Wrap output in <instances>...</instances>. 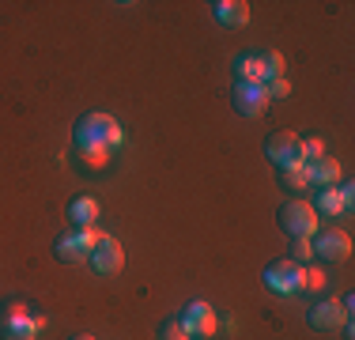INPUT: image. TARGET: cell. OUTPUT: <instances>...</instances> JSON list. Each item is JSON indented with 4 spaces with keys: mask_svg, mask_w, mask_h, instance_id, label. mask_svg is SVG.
I'll list each match as a JSON object with an SVG mask.
<instances>
[{
    "mask_svg": "<svg viewBox=\"0 0 355 340\" xmlns=\"http://www.w3.org/2000/svg\"><path fill=\"white\" fill-rule=\"evenodd\" d=\"M321 155H325V140H321V136H306V140H302V163H314Z\"/></svg>",
    "mask_w": 355,
    "mask_h": 340,
    "instance_id": "23",
    "label": "cell"
},
{
    "mask_svg": "<svg viewBox=\"0 0 355 340\" xmlns=\"http://www.w3.org/2000/svg\"><path fill=\"white\" fill-rule=\"evenodd\" d=\"M178 321L189 329L193 340L197 337H216V329H219V318H216V310L208 303H189L182 314H178Z\"/></svg>",
    "mask_w": 355,
    "mask_h": 340,
    "instance_id": "7",
    "label": "cell"
},
{
    "mask_svg": "<svg viewBox=\"0 0 355 340\" xmlns=\"http://www.w3.org/2000/svg\"><path fill=\"white\" fill-rule=\"evenodd\" d=\"M329 280H325V269L321 265H302V291H321Z\"/></svg>",
    "mask_w": 355,
    "mask_h": 340,
    "instance_id": "20",
    "label": "cell"
},
{
    "mask_svg": "<svg viewBox=\"0 0 355 340\" xmlns=\"http://www.w3.org/2000/svg\"><path fill=\"white\" fill-rule=\"evenodd\" d=\"M348 318H352V314L344 310V306L336 303V299H325V303H318L314 310L306 314L310 329H318V333H333V329H340Z\"/></svg>",
    "mask_w": 355,
    "mask_h": 340,
    "instance_id": "11",
    "label": "cell"
},
{
    "mask_svg": "<svg viewBox=\"0 0 355 340\" xmlns=\"http://www.w3.org/2000/svg\"><path fill=\"white\" fill-rule=\"evenodd\" d=\"M42 329H46V318L31 314L23 303H12L0 314V333H4V340H38Z\"/></svg>",
    "mask_w": 355,
    "mask_h": 340,
    "instance_id": "2",
    "label": "cell"
},
{
    "mask_svg": "<svg viewBox=\"0 0 355 340\" xmlns=\"http://www.w3.org/2000/svg\"><path fill=\"white\" fill-rule=\"evenodd\" d=\"M265 284L272 287L276 295H299L302 291V265L291 257L272 261V265L265 269Z\"/></svg>",
    "mask_w": 355,
    "mask_h": 340,
    "instance_id": "6",
    "label": "cell"
},
{
    "mask_svg": "<svg viewBox=\"0 0 355 340\" xmlns=\"http://www.w3.org/2000/svg\"><path fill=\"white\" fill-rule=\"evenodd\" d=\"M352 253V235L348 231H321L314 235V257L321 261H348Z\"/></svg>",
    "mask_w": 355,
    "mask_h": 340,
    "instance_id": "9",
    "label": "cell"
},
{
    "mask_svg": "<svg viewBox=\"0 0 355 340\" xmlns=\"http://www.w3.org/2000/svg\"><path fill=\"white\" fill-rule=\"evenodd\" d=\"M80 148V159L87 170H106L110 167V148H103V144H76Z\"/></svg>",
    "mask_w": 355,
    "mask_h": 340,
    "instance_id": "17",
    "label": "cell"
},
{
    "mask_svg": "<svg viewBox=\"0 0 355 340\" xmlns=\"http://www.w3.org/2000/svg\"><path fill=\"white\" fill-rule=\"evenodd\" d=\"M91 269L98 272V276H114V272H121L125 269V250H121V242H114V238H103V242L91 250Z\"/></svg>",
    "mask_w": 355,
    "mask_h": 340,
    "instance_id": "8",
    "label": "cell"
},
{
    "mask_svg": "<svg viewBox=\"0 0 355 340\" xmlns=\"http://www.w3.org/2000/svg\"><path fill=\"white\" fill-rule=\"evenodd\" d=\"M234 110L242 117H261L268 110V91L265 83H239L234 87Z\"/></svg>",
    "mask_w": 355,
    "mask_h": 340,
    "instance_id": "10",
    "label": "cell"
},
{
    "mask_svg": "<svg viewBox=\"0 0 355 340\" xmlns=\"http://www.w3.org/2000/svg\"><path fill=\"white\" fill-rule=\"evenodd\" d=\"M121 140H125V133L110 114H83L76 121V144H103V148L114 151Z\"/></svg>",
    "mask_w": 355,
    "mask_h": 340,
    "instance_id": "1",
    "label": "cell"
},
{
    "mask_svg": "<svg viewBox=\"0 0 355 340\" xmlns=\"http://www.w3.org/2000/svg\"><path fill=\"white\" fill-rule=\"evenodd\" d=\"M212 12H216V19L223 23V27H246L250 23V4L246 0H216Z\"/></svg>",
    "mask_w": 355,
    "mask_h": 340,
    "instance_id": "14",
    "label": "cell"
},
{
    "mask_svg": "<svg viewBox=\"0 0 355 340\" xmlns=\"http://www.w3.org/2000/svg\"><path fill=\"white\" fill-rule=\"evenodd\" d=\"M265 91H268V102H272V99H287V95H291V83L280 76V80H268Z\"/></svg>",
    "mask_w": 355,
    "mask_h": 340,
    "instance_id": "24",
    "label": "cell"
},
{
    "mask_svg": "<svg viewBox=\"0 0 355 340\" xmlns=\"http://www.w3.org/2000/svg\"><path fill=\"white\" fill-rule=\"evenodd\" d=\"M302 167H306L310 185H318V189H336L340 178H344L340 159H333V155H321V159H314V163H302Z\"/></svg>",
    "mask_w": 355,
    "mask_h": 340,
    "instance_id": "12",
    "label": "cell"
},
{
    "mask_svg": "<svg viewBox=\"0 0 355 340\" xmlns=\"http://www.w3.org/2000/svg\"><path fill=\"white\" fill-rule=\"evenodd\" d=\"M287 257L299 261V265H314V238H291V253Z\"/></svg>",
    "mask_w": 355,
    "mask_h": 340,
    "instance_id": "19",
    "label": "cell"
},
{
    "mask_svg": "<svg viewBox=\"0 0 355 340\" xmlns=\"http://www.w3.org/2000/svg\"><path fill=\"white\" fill-rule=\"evenodd\" d=\"M265 155L272 159V167H302V136L295 133H268L265 136Z\"/></svg>",
    "mask_w": 355,
    "mask_h": 340,
    "instance_id": "5",
    "label": "cell"
},
{
    "mask_svg": "<svg viewBox=\"0 0 355 340\" xmlns=\"http://www.w3.org/2000/svg\"><path fill=\"white\" fill-rule=\"evenodd\" d=\"M280 227L291 238H314L321 231V219H318L314 204L302 201V197H295V201H287L284 208H280Z\"/></svg>",
    "mask_w": 355,
    "mask_h": 340,
    "instance_id": "3",
    "label": "cell"
},
{
    "mask_svg": "<svg viewBox=\"0 0 355 340\" xmlns=\"http://www.w3.org/2000/svg\"><path fill=\"white\" fill-rule=\"evenodd\" d=\"M159 340H193V337H189V329H185L182 321L171 318V321H163V329H159Z\"/></svg>",
    "mask_w": 355,
    "mask_h": 340,
    "instance_id": "22",
    "label": "cell"
},
{
    "mask_svg": "<svg viewBox=\"0 0 355 340\" xmlns=\"http://www.w3.org/2000/svg\"><path fill=\"white\" fill-rule=\"evenodd\" d=\"M261 65H265V76H268V80H280V76H284V53H276V49H272V53H261ZM265 80V83H268Z\"/></svg>",
    "mask_w": 355,
    "mask_h": 340,
    "instance_id": "21",
    "label": "cell"
},
{
    "mask_svg": "<svg viewBox=\"0 0 355 340\" xmlns=\"http://www.w3.org/2000/svg\"><path fill=\"white\" fill-rule=\"evenodd\" d=\"M72 340H95V337H87V333H83V337H72Z\"/></svg>",
    "mask_w": 355,
    "mask_h": 340,
    "instance_id": "25",
    "label": "cell"
},
{
    "mask_svg": "<svg viewBox=\"0 0 355 340\" xmlns=\"http://www.w3.org/2000/svg\"><path fill=\"white\" fill-rule=\"evenodd\" d=\"M103 238L106 235L98 231V227H76L72 235L57 238V257H61V261H87L91 250H95Z\"/></svg>",
    "mask_w": 355,
    "mask_h": 340,
    "instance_id": "4",
    "label": "cell"
},
{
    "mask_svg": "<svg viewBox=\"0 0 355 340\" xmlns=\"http://www.w3.org/2000/svg\"><path fill=\"white\" fill-rule=\"evenodd\" d=\"M310 204H314L318 219H336V216H344V212H352V204L344 201L340 185H336V189H318V197Z\"/></svg>",
    "mask_w": 355,
    "mask_h": 340,
    "instance_id": "13",
    "label": "cell"
},
{
    "mask_svg": "<svg viewBox=\"0 0 355 340\" xmlns=\"http://www.w3.org/2000/svg\"><path fill=\"white\" fill-rule=\"evenodd\" d=\"M234 72H239V83H265V65H261V53H246L234 61Z\"/></svg>",
    "mask_w": 355,
    "mask_h": 340,
    "instance_id": "16",
    "label": "cell"
},
{
    "mask_svg": "<svg viewBox=\"0 0 355 340\" xmlns=\"http://www.w3.org/2000/svg\"><path fill=\"white\" fill-rule=\"evenodd\" d=\"M280 185L291 197H299L302 189L310 185V178H306V167H280Z\"/></svg>",
    "mask_w": 355,
    "mask_h": 340,
    "instance_id": "18",
    "label": "cell"
},
{
    "mask_svg": "<svg viewBox=\"0 0 355 340\" xmlns=\"http://www.w3.org/2000/svg\"><path fill=\"white\" fill-rule=\"evenodd\" d=\"M69 219H72V227H95V219H98V201L95 197H76L69 204Z\"/></svg>",
    "mask_w": 355,
    "mask_h": 340,
    "instance_id": "15",
    "label": "cell"
}]
</instances>
